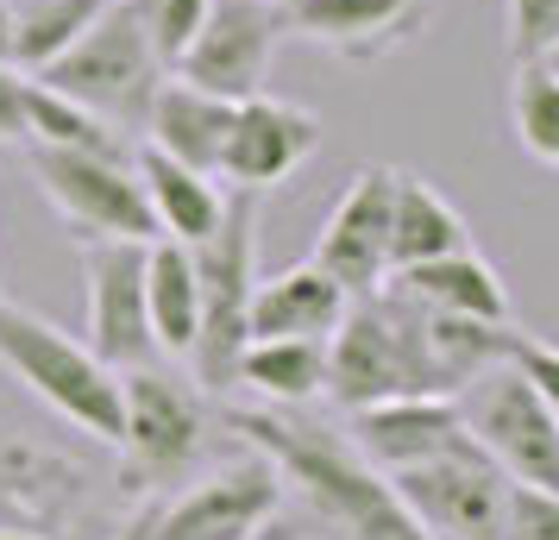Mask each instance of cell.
I'll return each instance as SVG.
<instances>
[{
  "instance_id": "obj_23",
  "label": "cell",
  "mask_w": 559,
  "mask_h": 540,
  "mask_svg": "<svg viewBox=\"0 0 559 540\" xmlns=\"http://www.w3.org/2000/svg\"><path fill=\"white\" fill-rule=\"evenodd\" d=\"M239 384L271 409H302L328 389V339H252L239 352Z\"/></svg>"
},
{
  "instance_id": "obj_35",
  "label": "cell",
  "mask_w": 559,
  "mask_h": 540,
  "mask_svg": "<svg viewBox=\"0 0 559 540\" xmlns=\"http://www.w3.org/2000/svg\"><path fill=\"white\" fill-rule=\"evenodd\" d=\"M271 7H283V13H289V7H296V0H271Z\"/></svg>"
},
{
  "instance_id": "obj_28",
  "label": "cell",
  "mask_w": 559,
  "mask_h": 540,
  "mask_svg": "<svg viewBox=\"0 0 559 540\" xmlns=\"http://www.w3.org/2000/svg\"><path fill=\"white\" fill-rule=\"evenodd\" d=\"M509 63H547L559 51V0H503Z\"/></svg>"
},
{
  "instance_id": "obj_17",
  "label": "cell",
  "mask_w": 559,
  "mask_h": 540,
  "mask_svg": "<svg viewBox=\"0 0 559 540\" xmlns=\"http://www.w3.org/2000/svg\"><path fill=\"white\" fill-rule=\"evenodd\" d=\"M227 127H233V101L221 95H207L195 82L170 76L157 88L152 113H145V145L164 157H177L189 170H207V177H221V152H227Z\"/></svg>"
},
{
  "instance_id": "obj_12",
  "label": "cell",
  "mask_w": 559,
  "mask_h": 540,
  "mask_svg": "<svg viewBox=\"0 0 559 540\" xmlns=\"http://www.w3.org/2000/svg\"><path fill=\"white\" fill-rule=\"evenodd\" d=\"M88 284V352L114 371L152 364V314H145V245L139 239H82Z\"/></svg>"
},
{
  "instance_id": "obj_5",
  "label": "cell",
  "mask_w": 559,
  "mask_h": 540,
  "mask_svg": "<svg viewBox=\"0 0 559 540\" xmlns=\"http://www.w3.org/2000/svg\"><path fill=\"white\" fill-rule=\"evenodd\" d=\"M38 82H51L57 95L82 101L88 113H102L107 127H145V113H152L157 88L170 82V70L152 51L132 0H107L102 20L82 32L51 70H38Z\"/></svg>"
},
{
  "instance_id": "obj_8",
  "label": "cell",
  "mask_w": 559,
  "mask_h": 540,
  "mask_svg": "<svg viewBox=\"0 0 559 540\" xmlns=\"http://www.w3.org/2000/svg\"><path fill=\"white\" fill-rule=\"evenodd\" d=\"M465 434L509 471V484L559 490V415L515 364H490L453 396Z\"/></svg>"
},
{
  "instance_id": "obj_4",
  "label": "cell",
  "mask_w": 559,
  "mask_h": 540,
  "mask_svg": "<svg viewBox=\"0 0 559 540\" xmlns=\"http://www.w3.org/2000/svg\"><path fill=\"white\" fill-rule=\"evenodd\" d=\"M195 252V284H202V327H195V377L202 389L239 384V352L252 346V289H258V195L227 189V214Z\"/></svg>"
},
{
  "instance_id": "obj_25",
  "label": "cell",
  "mask_w": 559,
  "mask_h": 540,
  "mask_svg": "<svg viewBox=\"0 0 559 540\" xmlns=\"http://www.w3.org/2000/svg\"><path fill=\"white\" fill-rule=\"evenodd\" d=\"M26 139L45 152H120V139L102 113H88L82 101L57 95L38 76H26Z\"/></svg>"
},
{
  "instance_id": "obj_30",
  "label": "cell",
  "mask_w": 559,
  "mask_h": 540,
  "mask_svg": "<svg viewBox=\"0 0 559 540\" xmlns=\"http://www.w3.org/2000/svg\"><path fill=\"white\" fill-rule=\"evenodd\" d=\"M509 364L528 377L534 389H540V403L559 415V346H547V339H528V334H515L509 339Z\"/></svg>"
},
{
  "instance_id": "obj_3",
  "label": "cell",
  "mask_w": 559,
  "mask_h": 540,
  "mask_svg": "<svg viewBox=\"0 0 559 540\" xmlns=\"http://www.w3.org/2000/svg\"><path fill=\"white\" fill-rule=\"evenodd\" d=\"M0 364L88 440H120V371L88 352V339H70L45 314L0 296Z\"/></svg>"
},
{
  "instance_id": "obj_21",
  "label": "cell",
  "mask_w": 559,
  "mask_h": 540,
  "mask_svg": "<svg viewBox=\"0 0 559 540\" xmlns=\"http://www.w3.org/2000/svg\"><path fill=\"white\" fill-rule=\"evenodd\" d=\"M472 245V227L428 177L415 170H396V195H390V277L396 271H415L428 257L465 252Z\"/></svg>"
},
{
  "instance_id": "obj_27",
  "label": "cell",
  "mask_w": 559,
  "mask_h": 540,
  "mask_svg": "<svg viewBox=\"0 0 559 540\" xmlns=\"http://www.w3.org/2000/svg\"><path fill=\"white\" fill-rule=\"evenodd\" d=\"M207 7H214V0H132L139 26L152 38V51L164 57V70H177V57L189 51V38L202 32Z\"/></svg>"
},
{
  "instance_id": "obj_29",
  "label": "cell",
  "mask_w": 559,
  "mask_h": 540,
  "mask_svg": "<svg viewBox=\"0 0 559 540\" xmlns=\"http://www.w3.org/2000/svg\"><path fill=\"white\" fill-rule=\"evenodd\" d=\"M503 540H559V490L509 484Z\"/></svg>"
},
{
  "instance_id": "obj_10",
  "label": "cell",
  "mask_w": 559,
  "mask_h": 540,
  "mask_svg": "<svg viewBox=\"0 0 559 540\" xmlns=\"http://www.w3.org/2000/svg\"><path fill=\"white\" fill-rule=\"evenodd\" d=\"M283 509L277 465L252 453L207 478H182L170 503L152 509V540H258Z\"/></svg>"
},
{
  "instance_id": "obj_36",
  "label": "cell",
  "mask_w": 559,
  "mask_h": 540,
  "mask_svg": "<svg viewBox=\"0 0 559 540\" xmlns=\"http://www.w3.org/2000/svg\"><path fill=\"white\" fill-rule=\"evenodd\" d=\"M547 63H554V70H559V51H554V57H547Z\"/></svg>"
},
{
  "instance_id": "obj_14",
  "label": "cell",
  "mask_w": 559,
  "mask_h": 540,
  "mask_svg": "<svg viewBox=\"0 0 559 540\" xmlns=\"http://www.w3.org/2000/svg\"><path fill=\"white\" fill-rule=\"evenodd\" d=\"M321 145V120L296 101H277V95H246L233 101V127H227V152H221V182L227 189H246V195H264L302 170Z\"/></svg>"
},
{
  "instance_id": "obj_9",
  "label": "cell",
  "mask_w": 559,
  "mask_h": 540,
  "mask_svg": "<svg viewBox=\"0 0 559 540\" xmlns=\"http://www.w3.org/2000/svg\"><path fill=\"white\" fill-rule=\"evenodd\" d=\"M32 170L45 182V202L82 239H139V245L157 239L145 182L127 164V152H45V145H32Z\"/></svg>"
},
{
  "instance_id": "obj_13",
  "label": "cell",
  "mask_w": 559,
  "mask_h": 540,
  "mask_svg": "<svg viewBox=\"0 0 559 540\" xmlns=\"http://www.w3.org/2000/svg\"><path fill=\"white\" fill-rule=\"evenodd\" d=\"M390 195H396V170L365 164L314 239V264L346 296H371V289L390 284Z\"/></svg>"
},
{
  "instance_id": "obj_16",
  "label": "cell",
  "mask_w": 559,
  "mask_h": 540,
  "mask_svg": "<svg viewBox=\"0 0 559 540\" xmlns=\"http://www.w3.org/2000/svg\"><path fill=\"white\" fill-rule=\"evenodd\" d=\"M459 434H465V421H459L453 396H390V403H371L353 415V446L383 478L447 453Z\"/></svg>"
},
{
  "instance_id": "obj_26",
  "label": "cell",
  "mask_w": 559,
  "mask_h": 540,
  "mask_svg": "<svg viewBox=\"0 0 559 540\" xmlns=\"http://www.w3.org/2000/svg\"><path fill=\"white\" fill-rule=\"evenodd\" d=\"M509 132L515 145L559 170V70L554 63H515V88H509Z\"/></svg>"
},
{
  "instance_id": "obj_1",
  "label": "cell",
  "mask_w": 559,
  "mask_h": 540,
  "mask_svg": "<svg viewBox=\"0 0 559 540\" xmlns=\"http://www.w3.org/2000/svg\"><path fill=\"white\" fill-rule=\"evenodd\" d=\"M227 421L252 453L277 465L283 490H296L333 540H428L390 478L333 428L289 409H233Z\"/></svg>"
},
{
  "instance_id": "obj_15",
  "label": "cell",
  "mask_w": 559,
  "mask_h": 540,
  "mask_svg": "<svg viewBox=\"0 0 559 540\" xmlns=\"http://www.w3.org/2000/svg\"><path fill=\"white\" fill-rule=\"evenodd\" d=\"M428 7L433 0H296L289 32L328 45L346 63H383L428 26Z\"/></svg>"
},
{
  "instance_id": "obj_34",
  "label": "cell",
  "mask_w": 559,
  "mask_h": 540,
  "mask_svg": "<svg viewBox=\"0 0 559 540\" xmlns=\"http://www.w3.org/2000/svg\"><path fill=\"white\" fill-rule=\"evenodd\" d=\"M0 540H38V535H13V528H0Z\"/></svg>"
},
{
  "instance_id": "obj_11",
  "label": "cell",
  "mask_w": 559,
  "mask_h": 540,
  "mask_svg": "<svg viewBox=\"0 0 559 540\" xmlns=\"http://www.w3.org/2000/svg\"><path fill=\"white\" fill-rule=\"evenodd\" d=\"M283 32H289V13L271 7V0H214L202 32L189 38V51L177 57L170 76L195 82V88L221 95V101L264 95V76H271V57H277Z\"/></svg>"
},
{
  "instance_id": "obj_18",
  "label": "cell",
  "mask_w": 559,
  "mask_h": 540,
  "mask_svg": "<svg viewBox=\"0 0 559 540\" xmlns=\"http://www.w3.org/2000/svg\"><path fill=\"white\" fill-rule=\"evenodd\" d=\"M346 289L308 257L252 289V339H328L346 314Z\"/></svg>"
},
{
  "instance_id": "obj_22",
  "label": "cell",
  "mask_w": 559,
  "mask_h": 540,
  "mask_svg": "<svg viewBox=\"0 0 559 540\" xmlns=\"http://www.w3.org/2000/svg\"><path fill=\"white\" fill-rule=\"evenodd\" d=\"M145 314H152L157 352L189 359L195 327H202V284H195V252L182 239H152L145 245Z\"/></svg>"
},
{
  "instance_id": "obj_19",
  "label": "cell",
  "mask_w": 559,
  "mask_h": 540,
  "mask_svg": "<svg viewBox=\"0 0 559 540\" xmlns=\"http://www.w3.org/2000/svg\"><path fill=\"white\" fill-rule=\"evenodd\" d=\"M139 182H145V202H152V220H157V239H182V245H202L207 232L221 227V214H227V189L221 177H207V170H189L177 157L164 152H139Z\"/></svg>"
},
{
  "instance_id": "obj_20",
  "label": "cell",
  "mask_w": 559,
  "mask_h": 540,
  "mask_svg": "<svg viewBox=\"0 0 559 540\" xmlns=\"http://www.w3.org/2000/svg\"><path fill=\"white\" fill-rule=\"evenodd\" d=\"M396 289H408L421 309L433 314H465V321H509V289L497 277V264L465 245V252H447V257H428L415 271H396L390 277Z\"/></svg>"
},
{
  "instance_id": "obj_6",
  "label": "cell",
  "mask_w": 559,
  "mask_h": 540,
  "mask_svg": "<svg viewBox=\"0 0 559 540\" xmlns=\"http://www.w3.org/2000/svg\"><path fill=\"white\" fill-rule=\"evenodd\" d=\"M202 440H207V409L189 377L157 371V364L120 371V440L114 446H120V484L132 496L182 484L202 459Z\"/></svg>"
},
{
  "instance_id": "obj_32",
  "label": "cell",
  "mask_w": 559,
  "mask_h": 540,
  "mask_svg": "<svg viewBox=\"0 0 559 540\" xmlns=\"http://www.w3.org/2000/svg\"><path fill=\"white\" fill-rule=\"evenodd\" d=\"M114 540H152V509H139V515H132V521H127V528H120Z\"/></svg>"
},
{
  "instance_id": "obj_7",
  "label": "cell",
  "mask_w": 559,
  "mask_h": 540,
  "mask_svg": "<svg viewBox=\"0 0 559 540\" xmlns=\"http://www.w3.org/2000/svg\"><path fill=\"white\" fill-rule=\"evenodd\" d=\"M390 490L403 496V509L428 540H503L509 471L472 434H459L447 453L408 471H390Z\"/></svg>"
},
{
  "instance_id": "obj_33",
  "label": "cell",
  "mask_w": 559,
  "mask_h": 540,
  "mask_svg": "<svg viewBox=\"0 0 559 540\" xmlns=\"http://www.w3.org/2000/svg\"><path fill=\"white\" fill-rule=\"evenodd\" d=\"M7 45H13V7L0 0V57H7Z\"/></svg>"
},
{
  "instance_id": "obj_24",
  "label": "cell",
  "mask_w": 559,
  "mask_h": 540,
  "mask_svg": "<svg viewBox=\"0 0 559 540\" xmlns=\"http://www.w3.org/2000/svg\"><path fill=\"white\" fill-rule=\"evenodd\" d=\"M7 7H13V45H7V63L26 70V76H38V70H51L57 57L102 20L107 0H7Z\"/></svg>"
},
{
  "instance_id": "obj_31",
  "label": "cell",
  "mask_w": 559,
  "mask_h": 540,
  "mask_svg": "<svg viewBox=\"0 0 559 540\" xmlns=\"http://www.w3.org/2000/svg\"><path fill=\"white\" fill-rule=\"evenodd\" d=\"M0 139H26V70L0 57Z\"/></svg>"
},
{
  "instance_id": "obj_2",
  "label": "cell",
  "mask_w": 559,
  "mask_h": 540,
  "mask_svg": "<svg viewBox=\"0 0 559 540\" xmlns=\"http://www.w3.org/2000/svg\"><path fill=\"white\" fill-rule=\"evenodd\" d=\"M321 396H333L346 415L390 403V396H453L447 371L433 359L428 309L396 284L353 296L340 327L328 334V389Z\"/></svg>"
}]
</instances>
